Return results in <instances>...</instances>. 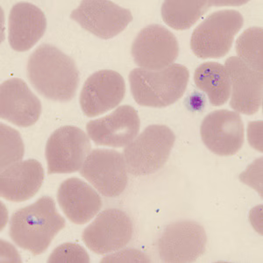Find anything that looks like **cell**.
Instances as JSON below:
<instances>
[{"label":"cell","instance_id":"d4e9b609","mask_svg":"<svg viewBox=\"0 0 263 263\" xmlns=\"http://www.w3.org/2000/svg\"><path fill=\"white\" fill-rule=\"evenodd\" d=\"M150 262L149 258L146 254L136 249H125L116 254L108 255L101 262Z\"/></svg>","mask_w":263,"mask_h":263},{"label":"cell","instance_id":"5bb4252c","mask_svg":"<svg viewBox=\"0 0 263 263\" xmlns=\"http://www.w3.org/2000/svg\"><path fill=\"white\" fill-rule=\"evenodd\" d=\"M141 127L138 112L131 105H121L107 116L87 123L90 139L100 146L123 147L135 140Z\"/></svg>","mask_w":263,"mask_h":263},{"label":"cell","instance_id":"9a60e30c","mask_svg":"<svg viewBox=\"0 0 263 263\" xmlns=\"http://www.w3.org/2000/svg\"><path fill=\"white\" fill-rule=\"evenodd\" d=\"M224 68L231 81L232 109L239 114L253 115L262 105V72L256 71L239 57H229Z\"/></svg>","mask_w":263,"mask_h":263},{"label":"cell","instance_id":"9c48e42d","mask_svg":"<svg viewBox=\"0 0 263 263\" xmlns=\"http://www.w3.org/2000/svg\"><path fill=\"white\" fill-rule=\"evenodd\" d=\"M134 235V224L127 213L120 209H107L97 216L83 233L87 248L98 254L119 251Z\"/></svg>","mask_w":263,"mask_h":263},{"label":"cell","instance_id":"3957f363","mask_svg":"<svg viewBox=\"0 0 263 263\" xmlns=\"http://www.w3.org/2000/svg\"><path fill=\"white\" fill-rule=\"evenodd\" d=\"M190 72L174 63L160 70L135 69L129 74L132 95L141 106L163 108L173 105L185 92Z\"/></svg>","mask_w":263,"mask_h":263},{"label":"cell","instance_id":"ac0fdd59","mask_svg":"<svg viewBox=\"0 0 263 263\" xmlns=\"http://www.w3.org/2000/svg\"><path fill=\"white\" fill-rule=\"evenodd\" d=\"M44 181L42 163L34 159L21 161L1 171L0 194L11 202H24L37 194Z\"/></svg>","mask_w":263,"mask_h":263},{"label":"cell","instance_id":"7a4b0ae2","mask_svg":"<svg viewBox=\"0 0 263 263\" xmlns=\"http://www.w3.org/2000/svg\"><path fill=\"white\" fill-rule=\"evenodd\" d=\"M65 224V218L57 212L54 199L44 196L12 214L9 234L20 248L39 255L48 249Z\"/></svg>","mask_w":263,"mask_h":263},{"label":"cell","instance_id":"8992f818","mask_svg":"<svg viewBox=\"0 0 263 263\" xmlns=\"http://www.w3.org/2000/svg\"><path fill=\"white\" fill-rule=\"evenodd\" d=\"M90 149V139L82 129L73 126L57 129L46 145L48 175L74 173L81 170Z\"/></svg>","mask_w":263,"mask_h":263},{"label":"cell","instance_id":"603a6c76","mask_svg":"<svg viewBox=\"0 0 263 263\" xmlns=\"http://www.w3.org/2000/svg\"><path fill=\"white\" fill-rule=\"evenodd\" d=\"M1 126V171L10 165L21 162L24 156V144L21 135L15 129L6 126L3 123Z\"/></svg>","mask_w":263,"mask_h":263},{"label":"cell","instance_id":"6da1fadb","mask_svg":"<svg viewBox=\"0 0 263 263\" xmlns=\"http://www.w3.org/2000/svg\"><path fill=\"white\" fill-rule=\"evenodd\" d=\"M27 78L42 96L61 103L74 99L80 81L75 61L47 43L39 46L28 58Z\"/></svg>","mask_w":263,"mask_h":263},{"label":"cell","instance_id":"ba28073f","mask_svg":"<svg viewBox=\"0 0 263 263\" xmlns=\"http://www.w3.org/2000/svg\"><path fill=\"white\" fill-rule=\"evenodd\" d=\"M80 175L107 197L122 194L128 182L125 159L116 150H92L82 166Z\"/></svg>","mask_w":263,"mask_h":263},{"label":"cell","instance_id":"277c9868","mask_svg":"<svg viewBox=\"0 0 263 263\" xmlns=\"http://www.w3.org/2000/svg\"><path fill=\"white\" fill-rule=\"evenodd\" d=\"M176 135L164 125H151L123 151L126 170L135 177L147 176L161 170L171 156Z\"/></svg>","mask_w":263,"mask_h":263},{"label":"cell","instance_id":"7402d4cb","mask_svg":"<svg viewBox=\"0 0 263 263\" xmlns=\"http://www.w3.org/2000/svg\"><path fill=\"white\" fill-rule=\"evenodd\" d=\"M263 30L253 27L244 31L236 42V52L240 60L256 71L263 70Z\"/></svg>","mask_w":263,"mask_h":263},{"label":"cell","instance_id":"52a82bcc","mask_svg":"<svg viewBox=\"0 0 263 263\" xmlns=\"http://www.w3.org/2000/svg\"><path fill=\"white\" fill-rule=\"evenodd\" d=\"M204 228L197 222L181 220L168 224L158 240L163 262H194L206 250Z\"/></svg>","mask_w":263,"mask_h":263},{"label":"cell","instance_id":"30bf717a","mask_svg":"<svg viewBox=\"0 0 263 263\" xmlns=\"http://www.w3.org/2000/svg\"><path fill=\"white\" fill-rule=\"evenodd\" d=\"M178 54L179 44L177 37L158 24L144 27L132 45L135 64L148 70H160L172 65Z\"/></svg>","mask_w":263,"mask_h":263},{"label":"cell","instance_id":"e0dca14e","mask_svg":"<svg viewBox=\"0 0 263 263\" xmlns=\"http://www.w3.org/2000/svg\"><path fill=\"white\" fill-rule=\"evenodd\" d=\"M57 202L63 213L77 224L90 222L102 208L101 197L83 180L71 177L61 184Z\"/></svg>","mask_w":263,"mask_h":263},{"label":"cell","instance_id":"2e32d148","mask_svg":"<svg viewBox=\"0 0 263 263\" xmlns=\"http://www.w3.org/2000/svg\"><path fill=\"white\" fill-rule=\"evenodd\" d=\"M42 114L40 99L21 78H11L0 87L1 119L20 127L34 125Z\"/></svg>","mask_w":263,"mask_h":263},{"label":"cell","instance_id":"4fadbf2b","mask_svg":"<svg viewBox=\"0 0 263 263\" xmlns=\"http://www.w3.org/2000/svg\"><path fill=\"white\" fill-rule=\"evenodd\" d=\"M126 94L122 76L111 69H102L87 78L80 94V105L84 115L99 116L117 107Z\"/></svg>","mask_w":263,"mask_h":263},{"label":"cell","instance_id":"44dd1931","mask_svg":"<svg viewBox=\"0 0 263 263\" xmlns=\"http://www.w3.org/2000/svg\"><path fill=\"white\" fill-rule=\"evenodd\" d=\"M195 84L206 93L213 106L224 105L231 95V81L224 66L215 62L202 63L194 74Z\"/></svg>","mask_w":263,"mask_h":263},{"label":"cell","instance_id":"cb8c5ba5","mask_svg":"<svg viewBox=\"0 0 263 263\" xmlns=\"http://www.w3.org/2000/svg\"><path fill=\"white\" fill-rule=\"evenodd\" d=\"M49 263H88L89 254L83 247L74 243H64L57 247L48 258Z\"/></svg>","mask_w":263,"mask_h":263},{"label":"cell","instance_id":"7c38bea8","mask_svg":"<svg viewBox=\"0 0 263 263\" xmlns=\"http://www.w3.org/2000/svg\"><path fill=\"white\" fill-rule=\"evenodd\" d=\"M200 135L211 152L220 156H234L244 144V125L238 112L217 110L203 119Z\"/></svg>","mask_w":263,"mask_h":263},{"label":"cell","instance_id":"8fae6325","mask_svg":"<svg viewBox=\"0 0 263 263\" xmlns=\"http://www.w3.org/2000/svg\"><path fill=\"white\" fill-rule=\"evenodd\" d=\"M70 18L100 39L114 38L133 21L131 11L109 0H84Z\"/></svg>","mask_w":263,"mask_h":263},{"label":"cell","instance_id":"5b68a950","mask_svg":"<svg viewBox=\"0 0 263 263\" xmlns=\"http://www.w3.org/2000/svg\"><path fill=\"white\" fill-rule=\"evenodd\" d=\"M243 24V16L235 10L213 12L193 31L191 39L192 50L201 59L227 55Z\"/></svg>","mask_w":263,"mask_h":263},{"label":"cell","instance_id":"ffe728a7","mask_svg":"<svg viewBox=\"0 0 263 263\" xmlns=\"http://www.w3.org/2000/svg\"><path fill=\"white\" fill-rule=\"evenodd\" d=\"M245 4V2L232 1H208V0H167L162 4V20L165 23L176 30H186L197 22L211 6L224 4Z\"/></svg>","mask_w":263,"mask_h":263},{"label":"cell","instance_id":"d6986e66","mask_svg":"<svg viewBox=\"0 0 263 263\" xmlns=\"http://www.w3.org/2000/svg\"><path fill=\"white\" fill-rule=\"evenodd\" d=\"M47 28L45 14L27 2L12 6L8 18V42L13 50H29L39 42Z\"/></svg>","mask_w":263,"mask_h":263}]
</instances>
